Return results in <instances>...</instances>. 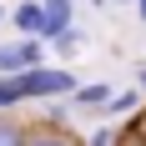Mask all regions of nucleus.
I'll list each match as a JSON object with an SVG mask.
<instances>
[{"label":"nucleus","instance_id":"obj_1","mask_svg":"<svg viewBox=\"0 0 146 146\" xmlns=\"http://www.w3.org/2000/svg\"><path fill=\"white\" fill-rule=\"evenodd\" d=\"M15 81L25 91V101H66L81 86V76L66 66H30V71H15Z\"/></svg>","mask_w":146,"mask_h":146},{"label":"nucleus","instance_id":"obj_2","mask_svg":"<svg viewBox=\"0 0 146 146\" xmlns=\"http://www.w3.org/2000/svg\"><path fill=\"white\" fill-rule=\"evenodd\" d=\"M40 56H45V40H30V35H0V76L45 66Z\"/></svg>","mask_w":146,"mask_h":146},{"label":"nucleus","instance_id":"obj_3","mask_svg":"<svg viewBox=\"0 0 146 146\" xmlns=\"http://www.w3.org/2000/svg\"><path fill=\"white\" fill-rule=\"evenodd\" d=\"M66 25H76V0H40V40L50 45Z\"/></svg>","mask_w":146,"mask_h":146},{"label":"nucleus","instance_id":"obj_4","mask_svg":"<svg viewBox=\"0 0 146 146\" xmlns=\"http://www.w3.org/2000/svg\"><path fill=\"white\" fill-rule=\"evenodd\" d=\"M10 25L20 30V35H30V40H40V0H20L10 10Z\"/></svg>","mask_w":146,"mask_h":146},{"label":"nucleus","instance_id":"obj_5","mask_svg":"<svg viewBox=\"0 0 146 146\" xmlns=\"http://www.w3.org/2000/svg\"><path fill=\"white\" fill-rule=\"evenodd\" d=\"M66 101H71V106H81V111H101V106L111 101V86H101V81H96V86H76Z\"/></svg>","mask_w":146,"mask_h":146},{"label":"nucleus","instance_id":"obj_6","mask_svg":"<svg viewBox=\"0 0 146 146\" xmlns=\"http://www.w3.org/2000/svg\"><path fill=\"white\" fill-rule=\"evenodd\" d=\"M136 106H141V91H131V86H126V91H111V101L101 106V116H131Z\"/></svg>","mask_w":146,"mask_h":146},{"label":"nucleus","instance_id":"obj_7","mask_svg":"<svg viewBox=\"0 0 146 146\" xmlns=\"http://www.w3.org/2000/svg\"><path fill=\"white\" fill-rule=\"evenodd\" d=\"M0 146H30V131L20 126V121H5V116H0Z\"/></svg>","mask_w":146,"mask_h":146},{"label":"nucleus","instance_id":"obj_8","mask_svg":"<svg viewBox=\"0 0 146 146\" xmlns=\"http://www.w3.org/2000/svg\"><path fill=\"white\" fill-rule=\"evenodd\" d=\"M50 45H56L60 56H81V45H86V40H81V30H76V25H66V30H60Z\"/></svg>","mask_w":146,"mask_h":146},{"label":"nucleus","instance_id":"obj_9","mask_svg":"<svg viewBox=\"0 0 146 146\" xmlns=\"http://www.w3.org/2000/svg\"><path fill=\"white\" fill-rule=\"evenodd\" d=\"M30 146H76V141H71L66 131H35V136H30Z\"/></svg>","mask_w":146,"mask_h":146},{"label":"nucleus","instance_id":"obj_10","mask_svg":"<svg viewBox=\"0 0 146 146\" xmlns=\"http://www.w3.org/2000/svg\"><path fill=\"white\" fill-rule=\"evenodd\" d=\"M116 141H121V131H111V126H101V131L91 136V141H86V146H116Z\"/></svg>","mask_w":146,"mask_h":146},{"label":"nucleus","instance_id":"obj_11","mask_svg":"<svg viewBox=\"0 0 146 146\" xmlns=\"http://www.w3.org/2000/svg\"><path fill=\"white\" fill-rule=\"evenodd\" d=\"M136 15H141V20H146V0H136Z\"/></svg>","mask_w":146,"mask_h":146},{"label":"nucleus","instance_id":"obj_12","mask_svg":"<svg viewBox=\"0 0 146 146\" xmlns=\"http://www.w3.org/2000/svg\"><path fill=\"white\" fill-rule=\"evenodd\" d=\"M116 5H136V0H116Z\"/></svg>","mask_w":146,"mask_h":146},{"label":"nucleus","instance_id":"obj_13","mask_svg":"<svg viewBox=\"0 0 146 146\" xmlns=\"http://www.w3.org/2000/svg\"><path fill=\"white\" fill-rule=\"evenodd\" d=\"M141 91H146V71H141Z\"/></svg>","mask_w":146,"mask_h":146},{"label":"nucleus","instance_id":"obj_14","mask_svg":"<svg viewBox=\"0 0 146 146\" xmlns=\"http://www.w3.org/2000/svg\"><path fill=\"white\" fill-rule=\"evenodd\" d=\"M91 5H106V0H91Z\"/></svg>","mask_w":146,"mask_h":146}]
</instances>
